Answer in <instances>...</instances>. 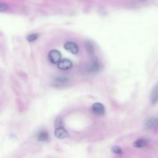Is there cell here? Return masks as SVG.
<instances>
[{
	"mask_svg": "<svg viewBox=\"0 0 158 158\" xmlns=\"http://www.w3.org/2000/svg\"><path fill=\"white\" fill-rule=\"evenodd\" d=\"M48 59L52 64H58L59 62L61 60V52L56 49L50 51L48 53Z\"/></svg>",
	"mask_w": 158,
	"mask_h": 158,
	"instance_id": "6da1fadb",
	"label": "cell"
},
{
	"mask_svg": "<svg viewBox=\"0 0 158 158\" xmlns=\"http://www.w3.org/2000/svg\"><path fill=\"white\" fill-rule=\"evenodd\" d=\"M102 68V65L101 62L97 60V59H94L88 66V70L90 73H97L101 70Z\"/></svg>",
	"mask_w": 158,
	"mask_h": 158,
	"instance_id": "7a4b0ae2",
	"label": "cell"
},
{
	"mask_svg": "<svg viewBox=\"0 0 158 158\" xmlns=\"http://www.w3.org/2000/svg\"><path fill=\"white\" fill-rule=\"evenodd\" d=\"M64 47L66 50L70 51L71 53L73 55L77 54L79 52L78 45H77V43H74V42L67 41L64 44Z\"/></svg>",
	"mask_w": 158,
	"mask_h": 158,
	"instance_id": "3957f363",
	"label": "cell"
},
{
	"mask_svg": "<svg viewBox=\"0 0 158 158\" xmlns=\"http://www.w3.org/2000/svg\"><path fill=\"white\" fill-rule=\"evenodd\" d=\"M72 66L73 64L72 61L67 59H64L62 60H61L58 64V68L63 70H66L71 69Z\"/></svg>",
	"mask_w": 158,
	"mask_h": 158,
	"instance_id": "277c9868",
	"label": "cell"
},
{
	"mask_svg": "<svg viewBox=\"0 0 158 158\" xmlns=\"http://www.w3.org/2000/svg\"><path fill=\"white\" fill-rule=\"evenodd\" d=\"M55 135L57 139H64L69 136V132L64 128V127H59L57 128L55 130Z\"/></svg>",
	"mask_w": 158,
	"mask_h": 158,
	"instance_id": "5b68a950",
	"label": "cell"
},
{
	"mask_svg": "<svg viewBox=\"0 0 158 158\" xmlns=\"http://www.w3.org/2000/svg\"><path fill=\"white\" fill-rule=\"evenodd\" d=\"M92 110L94 113L98 115H103L105 112V108L104 105L100 103H94L92 106Z\"/></svg>",
	"mask_w": 158,
	"mask_h": 158,
	"instance_id": "8992f818",
	"label": "cell"
},
{
	"mask_svg": "<svg viewBox=\"0 0 158 158\" xmlns=\"http://www.w3.org/2000/svg\"><path fill=\"white\" fill-rule=\"evenodd\" d=\"M150 100L153 104L158 102V83L153 88L150 96Z\"/></svg>",
	"mask_w": 158,
	"mask_h": 158,
	"instance_id": "52a82bcc",
	"label": "cell"
},
{
	"mask_svg": "<svg viewBox=\"0 0 158 158\" xmlns=\"http://www.w3.org/2000/svg\"><path fill=\"white\" fill-rule=\"evenodd\" d=\"M158 125V118H153L147 121L146 123V127L148 129H152Z\"/></svg>",
	"mask_w": 158,
	"mask_h": 158,
	"instance_id": "ba28073f",
	"label": "cell"
},
{
	"mask_svg": "<svg viewBox=\"0 0 158 158\" xmlns=\"http://www.w3.org/2000/svg\"><path fill=\"white\" fill-rule=\"evenodd\" d=\"M69 78L64 77V76H59L56 77L55 80V83L57 85H60L62 86L64 85V84L67 83L69 82Z\"/></svg>",
	"mask_w": 158,
	"mask_h": 158,
	"instance_id": "9c48e42d",
	"label": "cell"
},
{
	"mask_svg": "<svg viewBox=\"0 0 158 158\" xmlns=\"http://www.w3.org/2000/svg\"><path fill=\"white\" fill-rule=\"evenodd\" d=\"M49 139V134L45 130H42L38 133L37 135V139L40 142H45L48 140Z\"/></svg>",
	"mask_w": 158,
	"mask_h": 158,
	"instance_id": "30bf717a",
	"label": "cell"
},
{
	"mask_svg": "<svg viewBox=\"0 0 158 158\" xmlns=\"http://www.w3.org/2000/svg\"><path fill=\"white\" fill-rule=\"evenodd\" d=\"M148 143H147V141L145 139H139L137 140H136L134 143H133V146L135 147V148H143V147H145Z\"/></svg>",
	"mask_w": 158,
	"mask_h": 158,
	"instance_id": "8fae6325",
	"label": "cell"
},
{
	"mask_svg": "<svg viewBox=\"0 0 158 158\" xmlns=\"http://www.w3.org/2000/svg\"><path fill=\"white\" fill-rule=\"evenodd\" d=\"M85 48L88 52L90 55L93 54L94 51V48L92 43H91L90 41H87L85 43Z\"/></svg>",
	"mask_w": 158,
	"mask_h": 158,
	"instance_id": "7c38bea8",
	"label": "cell"
},
{
	"mask_svg": "<svg viewBox=\"0 0 158 158\" xmlns=\"http://www.w3.org/2000/svg\"><path fill=\"white\" fill-rule=\"evenodd\" d=\"M111 151H112V153H115V154H121L123 153L122 148H121V147L118 146H112V148H111Z\"/></svg>",
	"mask_w": 158,
	"mask_h": 158,
	"instance_id": "4fadbf2b",
	"label": "cell"
},
{
	"mask_svg": "<svg viewBox=\"0 0 158 158\" xmlns=\"http://www.w3.org/2000/svg\"><path fill=\"white\" fill-rule=\"evenodd\" d=\"M8 9H9V6L7 4L0 1V13L6 12L7 10H8Z\"/></svg>",
	"mask_w": 158,
	"mask_h": 158,
	"instance_id": "5bb4252c",
	"label": "cell"
},
{
	"mask_svg": "<svg viewBox=\"0 0 158 158\" xmlns=\"http://www.w3.org/2000/svg\"><path fill=\"white\" fill-rule=\"evenodd\" d=\"M38 38V34H31L27 37V40L29 42H33V41H35Z\"/></svg>",
	"mask_w": 158,
	"mask_h": 158,
	"instance_id": "9a60e30c",
	"label": "cell"
},
{
	"mask_svg": "<svg viewBox=\"0 0 158 158\" xmlns=\"http://www.w3.org/2000/svg\"><path fill=\"white\" fill-rule=\"evenodd\" d=\"M55 126L56 129L62 127V121L61 118H57L56 119L55 122Z\"/></svg>",
	"mask_w": 158,
	"mask_h": 158,
	"instance_id": "2e32d148",
	"label": "cell"
},
{
	"mask_svg": "<svg viewBox=\"0 0 158 158\" xmlns=\"http://www.w3.org/2000/svg\"><path fill=\"white\" fill-rule=\"evenodd\" d=\"M140 1H144V0H140Z\"/></svg>",
	"mask_w": 158,
	"mask_h": 158,
	"instance_id": "e0dca14e",
	"label": "cell"
}]
</instances>
